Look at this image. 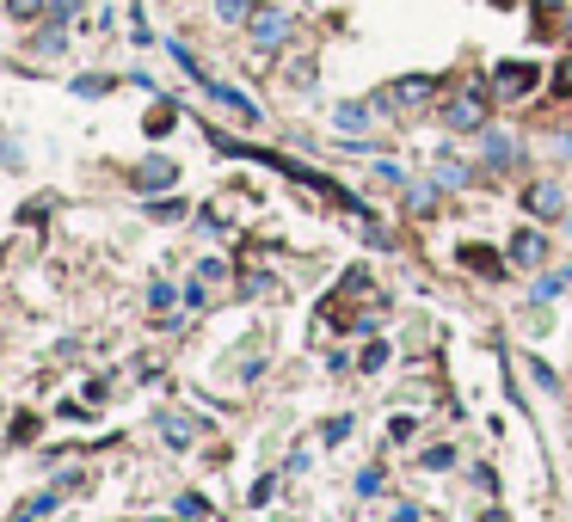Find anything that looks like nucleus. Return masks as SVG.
Here are the masks:
<instances>
[{
    "mask_svg": "<svg viewBox=\"0 0 572 522\" xmlns=\"http://www.w3.org/2000/svg\"><path fill=\"white\" fill-rule=\"evenodd\" d=\"M486 105H493V92L468 87V92H456V99L444 105V123L449 129H462V136H486Z\"/></svg>",
    "mask_w": 572,
    "mask_h": 522,
    "instance_id": "1",
    "label": "nucleus"
},
{
    "mask_svg": "<svg viewBox=\"0 0 572 522\" xmlns=\"http://www.w3.org/2000/svg\"><path fill=\"white\" fill-rule=\"evenodd\" d=\"M536 61H498L493 68V99H529L536 92Z\"/></svg>",
    "mask_w": 572,
    "mask_h": 522,
    "instance_id": "2",
    "label": "nucleus"
},
{
    "mask_svg": "<svg viewBox=\"0 0 572 522\" xmlns=\"http://www.w3.org/2000/svg\"><path fill=\"white\" fill-rule=\"evenodd\" d=\"M172 179H179V167H172V160H142L136 172H130V191H136V197H160V191H172Z\"/></svg>",
    "mask_w": 572,
    "mask_h": 522,
    "instance_id": "3",
    "label": "nucleus"
},
{
    "mask_svg": "<svg viewBox=\"0 0 572 522\" xmlns=\"http://www.w3.org/2000/svg\"><path fill=\"white\" fill-rule=\"evenodd\" d=\"M524 209H529V215H541V222L567 215V191H560V179H536V184H524Z\"/></svg>",
    "mask_w": 572,
    "mask_h": 522,
    "instance_id": "4",
    "label": "nucleus"
},
{
    "mask_svg": "<svg viewBox=\"0 0 572 522\" xmlns=\"http://www.w3.org/2000/svg\"><path fill=\"white\" fill-rule=\"evenodd\" d=\"M431 92H437V80H431V75H406V80H394V87H388L382 99H375V105H388V111H406V105H425Z\"/></svg>",
    "mask_w": 572,
    "mask_h": 522,
    "instance_id": "5",
    "label": "nucleus"
},
{
    "mask_svg": "<svg viewBox=\"0 0 572 522\" xmlns=\"http://www.w3.org/2000/svg\"><path fill=\"white\" fill-rule=\"evenodd\" d=\"M198 87H203V92H210V99H216V105H228V111H234V117H247V123H259V105H253L247 92H234V87H222V80H210V75H203V80H198Z\"/></svg>",
    "mask_w": 572,
    "mask_h": 522,
    "instance_id": "6",
    "label": "nucleus"
},
{
    "mask_svg": "<svg viewBox=\"0 0 572 522\" xmlns=\"http://www.w3.org/2000/svg\"><path fill=\"white\" fill-rule=\"evenodd\" d=\"M283 37H290V19L259 7V13H253V44H259V49H283Z\"/></svg>",
    "mask_w": 572,
    "mask_h": 522,
    "instance_id": "7",
    "label": "nucleus"
},
{
    "mask_svg": "<svg viewBox=\"0 0 572 522\" xmlns=\"http://www.w3.org/2000/svg\"><path fill=\"white\" fill-rule=\"evenodd\" d=\"M517 160H524L517 136H505V129H486V167H493V172H505V167H517Z\"/></svg>",
    "mask_w": 572,
    "mask_h": 522,
    "instance_id": "8",
    "label": "nucleus"
},
{
    "mask_svg": "<svg viewBox=\"0 0 572 522\" xmlns=\"http://www.w3.org/2000/svg\"><path fill=\"white\" fill-rule=\"evenodd\" d=\"M511 264H541L548 259V234H536V228H524V234H511V252H505Z\"/></svg>",
    "mask_w": 572,
    "mask_h": 522,
    "instance_id": "9",
    "label": "nucleus"
},
{
    "mask_svg": "<svg viewBox=\"0 0 572 522\" xmlns=\"http://www.w3.org/2000/svg\"><path fill=\"white\" fill-rule=\"evenodd\" d=\"M462 264H468V271H480L486 283H493V276H505V264H511V259H498L493 246H462Z\"/></svg>",
    "mask_w": 572,
    "mask_h": 522,
    "instance_id": "10",
    "label": "nucleus"
},
{
    "mask_svg": "<svg viewBox=\"0 0 572 522\" xmlns=\"http://www.w3.org/2000/svg\"><path fill=\"white\" fill-rule=\"evenodd\" d=\"M437 191H444V184H425V179H413V184H406V209H413V215H425V209L437 203Z\"/></svg>",
    "mask_w": 572,
    "mask_h": 522,
    "instance_id": "11",
    "label": "nucleus"
},
{
    "mask_svg": "<svg viewBox=\"0 0 572 522\" xmlns=\"http://www.w3.org/2000/svg\"><path fill=\"white\" fill-rule=\"evenodd\" d=\"M363 123H370V105L345 99V105H339V129H363Z\"/></svg>",
    "mask_w": 572,
    "mask_h": 522,
    "instance_id": "12",
    "label": "nucleus"
},
{
    "mask_svg": "<svg viewBox=\"0 0 572 522\" xmlns=\"http://www.w3.org/2000/svg\"><path fill=\"white\" fill-rule=\"evenodd\" d=\"M172 302H179L172 283H148V307H155V314H172Z\"/></svg>",
    "mask_w": 572,
    "mask_h": 522,
    "instance_id": "13",
    "label": "nucleus"
},
{
    "mask_svg": "<svg viewBox=\"0 0 572 522\" xmlns=\"http://www.w3.org/2000/svg\"><path fill=\"white\" fill-rule=\"evenodd\" d=\"M418 467H425V474H444V467H456V449H425Z\"/></svg>",
    "mask_w": 572,
    "mask_h": 522,
    "instance_id": "14",
    "label": "nucleus"
},
{
    "mask_svg": "<svg viewBox=\"0 0 572 522\" xmlns=\"http://www.w3.org/2000/svg\"><path fill=\"white\" fill-rule=\"evenodd\" d=\"M529 375H536V387H541V394H560V375H554L548 363H541V356H529Z\"/></svg>",
    "mask_w": 572,
    "mask_h": 522,
    "instance_id": "15",
    "label": "nucleus"
},
{
    "mask_svg": "<svg viewBox=\"0 0 572 522\" xmlns=\"http://www.w3.org/2000/svg\"><path fill=\"white\" fill-rule=\"evenodd\" d=\"M567 283H572V271H560V276H541V283H536L529 295H536V302H554V295L567 290Z\"/></svg>",
    "mask_w": 572,
    "mask_h": 522,
    "instance_id": "16",
    "label": "nucleus"
},
{
    "mask_svg": "<svg viewBox=\"0 0 572 522\" xmlns=\"http://www.w3.org/2000/svg\"><path fill=\"white\" fill-rule=\"evenodd\" d=\"M382 363H388V344H382V338H370V351L357 356V368H363V375H375Z\"/></svg>",
    "mask_w": 572,
    "mask_h": 522,
    "instance_id": "17",
    "label": "nucleus"
},
{
    "mask_svg": "<svg viewBox=\"0 0 572 522\" xmlns=\"http://www.w3.org/2000/svg\"><path fill=\"white\" fill-rule=\"evenodd\" d=\"M111 87H117V80H105V75H80V80H75L80 99H99V92H111Z\"/></svg>",
    "mask_w": 572,
    "mask_h": 522,
    "instance_id": "18",
    "label": "nucleus"
},
{
    "mask_svg": "<svg viewBox=\"0 0 572 522\" xmlns=\"http://www.w3.org/2000/svg\"><path fill=\"white\" fill-rule=\"evenodd\" d=\"M437 184H444V191H462V184H468V167H456V160H444V167H437Z\"/></svg>",
    "mask_w": 572,
    "mask_h": 522,
    "instance_id": "19",
    "label": "nucleus"
},
{
    "mask_svg": "<svg viewBox=\"0 0 572 522\" xmlns=\"http://www.w3.org/2000/svg\"><path fill=\"white\" fill-rule=\"evenodd\" d=\"M160 436H167L172 449H186L191 443V424H186V418H167V424H160Z\"/></svg>",
    "mask_w": 572,
    "mask_h": 522,
    "instance_id": "20",
    "label": "nucleus"
},
{
    "mask_svg": "<svg viewBox=\"0 0 572 522\" xmlns=\"http://www.w3.org/2000/svg\"><path fill=\"white\" fill-rule=\"evenodd\" d=\"M172 117H179L172 105H155V111H148V136H167V129H172Z\"/></svg>",
    "mask_w": 572,
    "mask_h": 522,
    "instance_id": "21",
    "label": "nucleus"
},
{
    "mask_svg": "<svg viewBox=\"0 0 572 522\" xmlns=\"http://www.w3.org/2000/svg\"><path fill=\"white\" fill-rule=\"evenodd\" d=\"M7 13H13V19H37V13H49V0H7Z\"/></svg>",
    "mask_w": 572,
    "mask_h": 522,
    "instance_id": "22",
    "label": "nucleus"
},
{
    "mask_svg": "<svg viewBox=\"0 0 572 522\" xmlns=\"http://www.w3.org/2000/svg\"><path fill=\"white\" fill-rule=\"evenodd\" d=\"M32 436H37V418L19 412V418H13V443H32Z\"/></svg>",
    "mask_w": 572,
    "mask_h": 522,
    "instance_id": "23",
    "label": "nucleus"
},
{
    "mask_svg": "<svg viewBox=\"0 0 572 522\" xmlns=\"http://www.w3.org/2000/svg\"><path fill=\"white\" fill-rule=\"evenodd\" d=\"M0 167H25V148H13V141H7V136H0Z\"/></svg>",
    "mask_w": 572,
    "mask_h": 522,
    "instance_id": "24",
    "label": "nucleus"
},
{
    "mask_svg": "<svg viewBox=\"0 0 572 522\" xmlns=\"http://www.w3.org/2000/svg\"><path fill=\"white\" fill-rule=\"evenodd\" d=\"M56 49H63V25H49L44 37H37V56H56Z\"/></svg>",
    "mask_w": 572,
    "mask_h": 522,
    "instance_id": "25",
    "label": "nucleus"
},
{
    "mask_svg": "<svg viewBox=\"0 0 572 522\" xmlns=\"http://www.w3.org/2000/svg\"><path fill=\"white\" fill-rule=\"evenodd\" d=\"M75 13H80V0H49V19H56V25H68Z\"/></svg>",
    "mask_w": 572,
    "mask_h": 522,
    "instance_id": "26",
    "label": "nucleus"
},
{
    "mask_svg": "<svg viewBox=\"0 0 572 522\" xmlns=\"http://www.w3.org/2000/svg\"><path fill=\"white\" fill-rule=\"evenodd\" d=\"M216 13H222V19H247L253 0H216Z\"/></svg>",
    "mask_w": 572,
    "mask_h": 522,
    "instance_id": "27",
    "label": "nucleus"
},
{
    "mask_svg": "<svg viewBox=\"0 0 572 522\" xmlns=\"http://www.w3.org/2000/svg\"><path fill=\"white\" fill-rule=\"evenodd\" d=\"M357 491H363V498H375V491H382V474H375V467H363V474H357Z\"/></svg>",
    "mask_w": 572,
    "mask_h": 522,
    "instance_id": "28",
    "label": "nucleus"
},
{
    "mask_svg": "<svg viewBox=\"0 0 572 522\" xmlns=\"http://www.w3.org/2000/svg\"><path fill=\"white\" fill-rule=\"evenodd\" d=\"M271 498H278V479L265 474V479H259V486H253V504H271Z\"/></svg>",
    "mask_w": 572,
    "mask_h": 522,
    "instance_id": "29",
    "label": "nucleus"
},
{
    "mask_svg": "<svg viewBox=\"0 0 572 522\" xmlns=\"http://www.w3.org/2000/svg\"><path fill=\"white\" fill-rule=\"evenodd\" d=\"M155 215H160V222H186V203L167 197V203H155Z\"/></svg>",
    "mask_w": 572,
    "mask_h": 522,
    "instance_id": "30",
    "label": "nucleus"
},
{
    "mask_svg": "<svg viewBox=\"0 0 572 522\" xmlns=\"http://www.w3.org/2000/svg\"><path fill=\"white\" fill-rule=\"evenodd\" d=\"M203 510H210V504H203L198 491H186V498H179V517H203Z\"/></svg>",
    "mask_w": 572,
    "mask_h": 522,
    "instance_id": "31",
    "label": "nucleus"
},
{
    "mask_svg": "<svg viewBox=\"0 0 572 522\" xmlns=\"http://www.w3.org/2000/svg\"><path fill=\"white\" fill-rule=\"evenodd\" d=\"M554 87H560V92H567V99H572V56H567V61H560V68H554Z\"/></svg>",
    "mask_w": 572,
    "mask_h": 522,
    "instance_id": "32",
    "label": "nucleus"
},
{
    "mask_svg": "<svg viewBox=\"0 0 572 522\" xmlns=\"http://www.w3.org/2000/svg\"><path fill=\"white\" fill-rule=\"evenodd\" d=\"M388 522H425V517H418V510H394Z\"/></svg>",
    "mask_w": 572,
    "mask_h": 522,
    "instance_id": "33",
    "label": "nucleus"
},
{
    "mask_svg": "<svg viewBox=\"0 0 572 522\" xmlns=\"http://www.w3.org/2000/svg\"><path fill=\"white\" fill-rule=\"evenodd\" d=\"M536 7H541V13H560V7H567V0H536Z\"/></svg>",
    "mask_w": 572,
    "mask_h": 522,
    "instance_id": "34",
    "label": "nucleus"
},
{
    "mask_svg": "<svg viewBox=\"0 0 572 522\" xmlns=\"http://www.w3.org/2000/svg\"><path fill=\"white\" fill-rule=\"evenodd\" d=\"M13 522H32V510H19V517H13Z\"/></svg>",
    "mask_w": 572,
    "mask_h": 522,
    "instance_id": "35",
    "label": "nucleus"
}]
</instances>
